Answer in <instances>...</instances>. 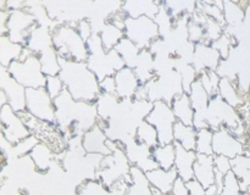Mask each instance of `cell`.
<instances>
[{"label": "cell", "instance_id": "74e56055", "mask_svg": "<svg viewBox=\"0 0 250 195\" xmlns=\"http://www.w3.org/2000/svg\"><path fill=\"white\" fill-rule=\"evenodd\" d=\"M224 20L226 26H238L244 21V9L239 1L233 0H224Z\"/></svg>", "mask_w": 250, "mask_h": 195}, {"label": "cell", "instance_id": "8d00e7d4", "mask_svg": "<svg viewBox=\"0 0 250 195\" xmlns=\"http://www.w3.org/2000/svg\"><path fill=\"white\" fill-rule=\"evenodd\" d=\"M153 157L158 166L164 170H171L175 167L176 160V145L175 143L159 145L153 149Z\"/></svg>", "mask_w": 250, "mask_h": 195}, {"label": "cell", "instance_id": "f907efd6", "mask_svg": "<svg viewBox=\"0 0 250 195\" xmlns=\"http://www.w3.org/2000/svg\"><path fill=\"white\" fill-rule=\"evenodd\" d=\"M53 99L58 98L61 93L65 90V85H63L62 80L59 76H53V77H46L45 87H44Z\"/></svg>", "mask_w": 250, "mask_h": 195}, {"label": "cell", "instance_id": "680465c9", "mask_svg": "<svg viewBox=\"0 0 250 195\" xmlns=\"http://www.w3.org/2000/svg\"><path fill=\"white\" fill-rule=\"evenodd\" d=\"M205 195H219V189H217L216 185H211V187L207 188L205 189Z\"/></svg>", "mask_w": 250, "mask_h": 195}, {"label": "cell", "instance_id": "6da1fadb", "mask_svg": "<svg viewBox=\"0 0 250 195\" xmlns=\"http://www.w3.org/2000/svg\"><path fill=\"white\" fill-rule=\"evenodd\" d=\"M56 126L67 140L72 136H83L99 121L95 102L75 100L67 90L54 99Z\"/></svg>", "mask_w": 250, "mask_h": 195}, {"label": "cell", "instance_id": "277c9868", "mask_svg": "<svg viewBox=\"0 0 250 195\" xmlns=\"http://www.w3.org/2000/svg\"><path fill=\"white\" fill-rule=\"evenodd\" d=\"M87 46L89 55L85 62L99 80L114 76L117 71L126 66L115 49L109 51L105 50L99 34L93 33V36L87 40Z\"/></svg>", "mask_w": 250, "mask_h": 195}, {"label": "cell", "instance_id": "7402d4cb", "mask_svg": "<svg viewBox=\"0 0 250 195\" xmlns=\"http://www.w3.org/2000/svg\"><path fill=\"white\" fill-rule=\"evenodd\" d=\"M193 170H194V178L198 182L202 183L205 189L215 184L216 173H215L214 155L198 154Z\"/></svg>", "mask_w": 250, "mask_h": 195}, {"label": "cell", "instance_id": "83f0119b", "mask_svg": "<svg viewBox=\"0 0 250 195\" xmlns=\"http://www.w3.org/2000/svg\"><path fill=\"white\" fill-rule=\"evenodd\" d=\"M23 48L21 44L12 41L7 34L0 36V65L9 67L14 61L20 60Z\"/></svg>", "mask_w": 250, "mask_h": 195}, {"label": "cell", "instance_id": "b9f144b4", "mask_svg": "<svg viewBox=\"0 0 250 195\" xmlns=\"http://www.w3.org/2000/svg\"><path fill=\"white\" fill-rule=\"evenodd\" d=\"M76 193L77 195H110V189L98 178H92L81 183Z\"/></svg>", "mask_w": 250, "mask_h": 195}, {"label": "cell", "instance_id": "ba28073f", "mask_svg": "<svg viewBox=\"0 0 250 195\" xmlns=\"http://www.w3.org/2000/svg\"><path fill=\"white\" fill-rule=\"evenodd\" d=\"M148 89V100L151 102L165 101L172 104L173 100L185 93L182 85V78L177 70H173L166 75L155 77L150 82L146 83Z\"/></svg>", "mask_w": 250, "mask_h": 195}, {"label": "cell", "instance_id": "d590c367", "mask_svg": "<svg viewBox=\"0 0 250 195\" xmlns=\"http://www.w3.org/2000/svg\"><path fill=\"white\" fill-rule=\"evenodd\" d=\"M100 39H102L103 46L106 51L112 50L115 49V46L125 38V32L124 29L117 27L116 24H114L112 22L107 21L105 23V26L103 27L102 32L99 33Z\"/></svg>", "mask_w": 250, "mask_h": 195}, {"label": "cell", "instance_id": "4fadbf2b", "mask_svg": "<svg viewBox=\"0 0 250 195\" xmlns=\"http://www.w3.org/2000/svg\"><path fill=\"white\" fill-rule=\"evenodd\" d=\"M37 23L36 20H34V16L26 7L20 10H12V11H9L6 34L12 41L24 46L32 28Z\"/></svg>", "mask_w": 250, "mask_h": 195}, {"label": "cell", "instance_id": "836d02e7", "mask_svg": "<svg viewBox=\"0 0 250 195\" xmlns=\"http://www.w3.org/2000/svg\"><path fill=\"white\" fill-rule=\"evenodd\" d=\"M115 50L120 54V56H121L122 60H124L126 67H136L139 54H141V49H139L138 45H136L133 41L129 40L128 38L125 37V38L115 46Z\"/></svg>", "mask_w": 250, "mask_h": 195}, {"label": "cell", "instance_id": "f546056e", "mask_svg": "<svg viewBox=\"0 0 250 195\" xmlns=\"http://www.w3.org/2000/svg\"><path fill=\"white\" fill-rule=\"evenodd\" d=\"M198 129L193 126H187L181 122H176L173 127V143L178 144L187 150H194L197 145Z\"/></svg>", "mask_w": 250, "mask_h": 195}, {"label": "cell", "instance_id": "60d3db41", "mask_svg": "<svg viewBox=\"0 0 250 195\" xmlns=\"http://www.w3.org/2000/svg\"><path fill=\"white\" fill-rule=\"evenodd\" d=\"M176 70L178 71V73L181 75V78H182L183 90L188 94L192 84L199 77V73L197 72V70H195L192 63L183 62V61L178 60V58L176 61Z\"/></svg>", "mask_w": 250, "mask_h": 195}, {"label": "cell", "instance_id": "f5cc1de1", "mask_svg": "<svg viewBox=\"0 0 250 195\" xmlns=\"http://www.w3.org/2000/svg\"><path fill=\"white\" fill-rule=\"evenodd\" d=\"M75 27H76V29H77L78 34H80V36L82 37L83 40L87 41L88 39H89L90 37L93 36L92 24H90V22L88 21L87 19L81 20L80 22H77V23L75 24Z\"/></svg>", "mask_w": 250, "mask_h": 195}, {"label": "cell", "instance_id": "1f68e13d", "mask_svg": "<svg viewBox=\"0 0 250 195\" xmlns=\"http://www.w3.org/2000/svg\"><path fill=\"white\" fill-rule=\"evenodd\" d=\"M120 98L116 94H110V93H100L98 97L95 105H97L98 116L100 121H107L110 117L116 111L117 106L120 104Z\"/></svg>", "mask_w": 250, "mask_h": 195}, {"label": "cell", "instance_id": "bcb514c9", "mask_svg": "<svg viewBox=\"0 0 250 195\" xmlns=\"http://www.w3.org/2000/svg\"><path fill=\"white\" fill-rule=\"evenodd\" d=\"M237 44H238V41H237L233 37L229 36V34L226 33V32H224V34H222V36L220 37L217 40H215L211 45L214 46L217 51H219L220 55H221V58H222V60H225V58H229L232 48H233V46H236Z\"/></svg>", "mask_w": 250, "mask_h": 195}, {"label": "cell", "instance_id": "e575fe53", "mask_svg": "<svg viewBox=\"0 0 250 195\" xmlns=\"http://www.w3.org/2000/svg\"><path fill=\"white\" fill-rule=\"evenodd\" d=\"M188 95H189L190 102H192V106L194 109L195 114L207 112L208 106H209L210 95L204 89L199 79H197L193 83L189 92H188Z\"/></svg>", "mask_w": 250, "mask_h": 195}, {"label": "cell", "instance_id": "30bf717a", "mask_svg": "<svg viewBox=\"0 0 250 195\" xmlns=\"http://www.w3.org/2000/svg\"><path fill=\"white\" fill-rule=\"evenodd\" d=\"M125 37L139 46L141 50L149 49L150 44L160 37L155 21L150 17L142 16L138 19L127 17L125 21Z\"/></svg>", "mask_w": 250, "mask_h": 195}, {"label": "cell", "instance_id": "52a82bcc", "mask_svg": "<svg viewBox=\"0 0 250 195\" xmlns=\"http://www.w3.org/2000/svg\"><path fill=\"white\" fill-rule=\"evenodd\" d=\"M7 70L10 75L26 89H38L45 87L46 76L42 71L38 56L34 54L24 60L14 61Z\"/></svg>", "mask_w": 250, "mask_h": 195}, {"label": "cell", "instance_id": "484cf974", "mask_svg": "<svg viewBox=\"0 0 250 195\" xmlns=\"http://www.w3.org/2000/svg\"><path fill=\"white\" fill-rule=\"evenodd\" d=\"M217 94L234 109L239 110L247 102V98L239 92L237 87L236 80H232L229 78H221L219 84V92Z\"/></svg>", "mask_w": 250, "mask_h": 195}, {"label": "cell", "instance_id": "ab89813d", "mask_svg": "<svg viewBox=\"0 0 250 195\" xmlns=\"http://www.w3.org/2000/svg\"><path fill=\"white\" fill-rule=\"evenodd\" d=\"M153 20L155 21L156 26H158L159 33H160L161 38L167 37L168 34H170V32L172 31L175 19H173L172 15L170 14V11H168V9L166 7L165 2L164 1H161L159 12L156 14V16L154 17Z\"/></svg>", "mask_w": 250, "mask_h": 195}, {"label": "cell", "instance_id": "e0dca14e", "mask_svg": "<svg viewBox=\"0 0 250 195\" xmlns=\"http://www.w3.org/2000/svg\"><path fill=\"white\" fill-rule=\"evenodd\" d=\"M221 61V55L211 44L205 41L195 44L192 65L199 75L204 71H216Z\"/></svg>", "mask_w": 250, "mask_h": 195}, {"label": "cell", "instance_id": "3957f363", "mask_svg": "<svg viewBox=\"0 0 250 195\" xmlns=\"http://www.w3.org/2000/svg\"><path fill=\"white\" fill-rule=\"evenodd\" d=\"M207 124L208 128L212 131L225 127L242 141L243 136H246V127L239 111L227 104L219 94L210 98L209 106L207 110Z\"/></svg>", "mask_w": 250, "mask_h": 195}, {"label": "cell", "instance_id": "9a60e30c", "mask_svg": "<svg viewBox=\"0 0 250 195\" xmlns=\"http://www.w3.org/2000/svg\"><path fill=\"white\" fill-rule=\"evenodd\" d=\"M0 90L5 93L7 102L15 111H26V88L22 87L10 75L7 67L2 65H0Z\"/></svg>", "mask_w": 250, "mask_h": 195}, {"label": "cell", "instance_id": "8fae6325", "mask_svg": "<svg viewBox=\"0 0 250 195\" xmlns=\"http://www.w3.org/2000/svg\"><path fill=\"white\" fill-rule=\"evenodd\" d=\"M26 111L42 121L56 122L54 99L48 94L45 88L26 89Z\"/></svg>", "mask_w": 250, "mask_h": 195}, {"label": "cell", "instance_id": "db71d44e", "mask_svg": "<svg viewBox=\"0 0 250 195\" xmlns=\"http://www.w3.org/2000/svg\"><path fill=\"white\" fill-rule=\"evenodd\" d=\"M99 84H100V90H102V93H110V94H115V92H116V84H115L114 76L105 77L104 79L99 80Z\"/></svg>", "mask_w": 250, "mask_h": 195}, {"label": "cell", "instance_id": "603a6c76", "mask_svg": "<svg viewBox=\"0 0 250 195\" xmlns=\"http://www.w3.org/2000/svg\"><path fill=\"white\" fill-rule=\"evenodd\" d=\"M24 46L31 50L34 55H38L39 53L53 46V31L46 27L36 24L32 28Z\"/></svg>", "mask_w": 250, "mask_h": 195}, {"label": "cell", "instance_id": "d6a6232c", "mask_svg": "<svg viewBox=\"0 0 250 195\" xmlns=\"http://www.w3.org/2000/svg\"><path fill=\"white\" fill-rule=\"evenodd\" d=\"M37 56H38L39 62H41L42 71L46 77L59 76V73H60V56L56 53L54 46L42 51Z\"/></svg>", "mask_w": 250, "mask_h": 195}, {"label": "cell", "instance_id": "cb8c5ba5", "mask_svg": "<svg viewBox=\"0 0 250 195\" xmlns=\"http://www.w3.org/2000/svg\"><path fill=\"white\" fill-rule=\"evenodd\" d=\"M146 175L151 188L161 193H171L173 184L178 178V173L175 167L171 170H164L159 167L150 172H146Z\"/></svg>", "mask_w": 250, "mask_h": 195}, {"label": "cell", "instance_id": "ffe728a7", "mask_svg": "<svg viewBox=\"0 0 250 195\" xmlns=\"http://www.w3.org/2000/svg\"><path fill=\"white\" fill-rule=\"evenodd\" d=\"M161 1L153 0H127L122 2L121 11L131 19L146 16L154 19L160 9Z\"/></svg>", "mask_w": 250, "mask_h": 195}, {"label": "cell", "instance_id": "f1b7e54d", "mask_svg": "<svg viewBox=\"0 0 250 195\" xmlns=\"http://www.w3.org/2000/svg\"><path fill=\"white\" fill-rule=\"evenodd\" d=\"M133 70L141 84H146L156 77L155 71H154V55L149 49L141 50L138 61Z\"/></svg>", "mask_w": 250, "mask_h": 195}, {"label": "cell", "instance_id": "d4e9b609", "mask_svg": "<svg viewBox=\"0 0 250 195\" xmlns=\"http://www.w3.org/2000/svg\"><path fill=\"white\" fill-rule=\"evenodd\" d=\"M28 156L33 161L34 168L39 173L49 172L54 163H55V161L58 160V155L49 146L42 143L37 144Z\"/></svg>", "mask_w": 250, "mask_h": 195}, {"label": "cell", "instance_id": "4dcf8cb0", "mask_svg": "<svg viewBox=\"0 0 250 195\" xmlns=\"http://www.w3.org/2000/svg\"><path fill=\"white\" fill-rule=\"evenodd\" d=\"M232 171L241 183L242 193L247 192V188L250 184V153L246 151L242 155L232 158Z\"/></svg>", "mask_w": 250, "mask_h": 195}, {"label": "cell", "instance_id": "f35d334b", "mask_svg": "<svg viewBox=\"0 0 250 195\" xmlns=\"http://www.w3.org/2000/svg\"><path fill=\"white\" fill-rule=\"evenodd\" d=\"M136 139L139 143L146 144V146H149V148L151 149L160 145V144H159L158 132H156L155 127L146 121H143L142 123H139L138 127H137Z\"/></svg>", "mask_w": 250, "mask_h": 195}, {"label": "cell", "instance_id": "6125c7cd", "mask_svg": "<svg viewBox=\"0 0 250 195\" xmlns=\"http://www.w3.org/2000/svg\"><path fill=\"white\" fill-rule=\"evenodd\" d=\"M247 193H249L250 194V184L248 185V188H247Z\"/></svg>", "mask_w": 250, "mask_h": 195}, {"label": "cell", "instance_id": "f6af8a7d", "mask_svg": "<svg viewBox=\"0 0 250 195\" xmlns=\"http://www.w3.org/2000/svg\"><path fill=\"white\" fill-rule=\"evenodd\" d=\"M225 24L221 22L216 21L214 19L208 17L207 22L204 23V31H205V39L204 41L208 44H212L215 40L220 38L225 32Z\"/></svg>", "mask_w": 250, "mask_h": 195}, {"label": "cell", "instance_id": "681fc988", "mask_svg": "<svg viewBox=\"0 0 250 195\" xmlns=\"http://www.w3.org/2000/svg\"><path fill=\"white\" fill-rule=\"evenodd\" d=\"M188 39L194 44L202 43L205 39L204 26L198 23L197 21L192 19H190L189 23H188Z\"/></svg>", "mask_w": 250, "mask_h": 195}, {"label": "cell", "instance_id": "5bb4252c", "mask_svg": "<svg viewBox=\"0 0 250 195\" xmlns=\"http://www.w3.org/2000/svg\"><path fill=\"white\" fill-rule=\"evenodd\" d=\"M246 144L237 138L229 129L222 128L214 131L212 136V153L214 155H222L229 158H234L246 153Z\"/></svg>", "mask_w": 250, "mask_h": 195}, {"label": "cell", "instance_id": "7c38bea8", "mask_svg": "<svg viewBox=\"0 0 250 195\" xmlns=\"http://www.w3.org/2000/svg\"><path fill=\"white\" fill-rule=\"evenodd\" d=\"M0 122L2 136L11 145H16L17 143L31 136L19 112L15 111L9 104L5 105L0 111Z\"/></svg>", "mask_w": 250, "mask_h": 195}, {"label": "cell", "instance_id": "6f0895ef", "mask_svg": "<svg viewBox=\"0 0 250 195\" xmlns=\"http://www.w3.org/2000/svg\"><path fill=\"white\" fill-rule=\"evenodd\" d=\"M0 195H23L19 189H15V188H7V189H4V188H0Z\"/></svg>", "mask_w": 250, "mask_h": 195}, {"label": "cell", "instance_id": "8992f818", "mask_svg": "<svg viewBox=\"0 0 250 195\" xmlns=\"http://www.w3.org/2000/svg\"><path fill=\"white\" fill-rule=\"evenodd\" d=\"M19 115L28 128L29 134L33 136L39 143L45 144L56 155L65 154L68 148V140L65 138L60 128L56 126V123L42 121V119L32 116L27 111L19 112Z\"/></svg>", "mask_w": 250, "mask_h": 195}, {"label": "cell", "instance_id": "94428289", "mask_svg": "<svg viewBox=\"0 0 250 195\" xmlns=\"http://www.w3.org/2000/svg\"><path fill=\"white\" fill-rule=\"evenodd\" d=\"M153 194L154 195H172L171 193H161V192H159V190L154 189V188H153Z\"/></svg>", "mask_w": 250, "mask_h": 195}, {"label": "cell", "instance_id": "44dd1931", "mask_svg": "<svg viewBox=\"0 0 250 195\" xmlns=\"http://www.w3.org/2000/svg\"><path fill=\"white\" fill-rule=\"evenodd\" d=\"M176 160L175 168L178 173V177L182 178L185 182L194 178V162L197 160V151L187 150L181 145L176 144Z\"/></svg>", "mask_w": 250, "mask_h": 195}, {"label": "cell", "instance_id": "e7e4bbea", "mask_svg": "<svg viewBox=\"0 0 250 195\" xmlns=\"http://www.w3.org/2000/svg\"><path fill=\"white\" fill-rule=\"evenodd\" d=\"M249 58H250V43H249Z\"/></svg>", "mask_w": 250, "mask_h": 195}, {"label": "cell", "instance_id": "7a4b0ae2", "mask_svg": "<svg viewBox=\"0 0 250 195\" xmlns=\"http://www.w3.org/2000/svg\"><path fill=\"white\" fill-rule=\"evenodd\" d=\"M65 89L75 100L95 102L100 95L99 79L83 61L66 60L60 58V73Z\"/></svg>", "mask_w": 250, "mask_h": 195}, {"label": "cell", "instance_id": "2e32d148", "mask_svg": "<svg viewBox=\"0 0 250 195\" xmlns=\"http://www.w3.org/2000/svg\"><path fill=\"white\" fill-rule=\"evenodd\" d=\"M125 153L128 157L132 166H137L143 172H150V171L159 168L158 163L153 157V149L142 144L136 138L127 141L125 144Z\"/></svg>", "mask_w": 250, "mask_h": 195}, {"label": "cell", "instance_id": "be15d7a7", "mask_svg": "<svg viewBox=\"0 0 250 195\" xmlns=\"http://www.w3.org/2000/svg\"><path fill=\"white\" fill-rule=\"evenodd\" d=\"M242 195H250V194H249V193L246 192V193H242Z\"/></svg>", "mask_w": 250, "mask_h": 195}, {"label": "cell", "instance_id": "91938a15", "mask_svg": "<svg viewBox=\"0 0 250 195\" xmlns=\"http://www.w3.org/2000/svg\"><path fill=\"white\" fill-rule=\"evenodd\" d=\"M7 104H9V102H7L6 95H5V93L2 92V90H0V111H1L2 107Z\"/></svg>", "mask_w": 250, "mask_h": 195}, {"label": "cell", "instance_id": "9f6ffc18", "mask_svg": "<svg viewBox=\"0 0 250 195\" xmlns=\"http://www.w3.org/2000/svg\"><path fill=\"white\" fill-rule=\"evenodd\" d=\"M7 19H9V11H7V10L0 9V36H2V34H6Z\"/></svg>", "mask_w": 250, "mask_h": 195}, {"label": "cell", "instance_id": "d6986e66", "mask_svg": "<svg viewBox=\"0 0 250 195\" xmlns=\"http://www.w3.org/2000/svg\"><path fill=\"white\" fill-rule=\"evenodd\" d=\"M82 146L87 154H97L103 156L111 154L110 148L107 146V136L105 129L98 123L83 134Z\"/></svg>", "mask_w": 250, "mask_h": 195}, {"label": "cell", "instance_id": "ee69618b", "mask_svg": "<svg viewBox=\"0 0 250 195\" xmlns=\"http://www.w3.org/2000/svg\"><path fill=\"white\" fill-rule=\"evenodd\" d=\"M198 79L200 80V83H202L204 89L208 92V94L210 95V98L217 95L221 77H220L216 71H204V72L200 73Z\"/></svg>", "mask_w": 250, "mask_h": 195}, {"label": "cell", "instance_id": "816d5d0a", "mask_svg": "<svg viewBox=\"0 0 250 195\" xmlns=\"http://www.w3.org/2000/svg\"><path fill=\"white\" fill-rule=\"evenodd\" d=\"M214 163H215V172L226 176L229 171H232L231 158L226 157V156L214 155Z\"/></svg>", "mask_w": 250, "mask_h": 195}, {"label": "cell", "instance_id": "11a10c76", "mask_svg": "<svg viewBox=\"0 0 250 195\" xmlns=\"http://www.w3.org/2000/svg\"><path fill=\"white\" fill-rule=\"evenodd\" d=\"M171 194L172 195H190L189 190H188L187 184H186L185 180L182 178L178 177L176 179L175 184H173L172 190H171Z\"/></svg>", "mask_w": 250, "mask_h": 195}, {"label": "cell", "instance_id": "9c48e42d", "mask_svg": "<svg viewBox=\"0 0 250 195\" xmlns=\"http://www.w3.org/2000/svg\"><path fill=\"white\" fill-rule=\"evenodd\" d=\"M146 121L155 127L160 145L173 143V127L177 122V118L170 104L161 100L153 102V109L146 116Z\"/></svg>", "mask_w": 250, "mask_h": 195}, {"label": "cell", "instance_id": "7dc6e473", "mask_svg": "<svg viewBox=\"0 0 250 195\" xmlns=\"http://www.w3.org/2000/svg\"><path fill=\"white\" fill-rule=\"evenodd\" d=\"M197 10L198 11L203 12L205 16L216 20V21L221 22V23H224L225 26H226L224 20V14H222V10L220 9L219 6H216L214 1H198Z\"/></svg>", "mask_w": 250, "mask_h": 195}, {"label": "cell", "instance_id": "ac0fdd59", "mask_svg": "<svg viewBox=\"0 0 250 195\" xmlns=\"http://www.w3.org/2000/svg\"><path fill=\"white\" fill-rule=\"evenodd\" d=\"M114 78L115 84H116L115 94L120 99H134L136 98L137 92L141 87V82H139L133 68L125 66L124 68L115 73Z\"/></svg>", "mask_w": 250, "mask_h": 195}, {"label": "cell", "instance_id": "7bdbcfd3", "mask_svg": "<svg viewBox=\"0 0 250 195\" xmlns=\"http://www.w3.org/2000/svg\"><path fill=\"white\" fill-rule=\"evenodd\" d=\"M212 136H214V131H212V129H198L197 145H195V151H197V154L214 155V153H212Z\"/></svg>", "mask_w": 250, "mask_h": 195}, {"label": "cell", "instance_id": "4316f807", "mask_svg": "<svg viewBox=\"0 0 250 195\" xmlns=\"http://www.w3.org/2000/svg\"><path fill=\"white\" fill-rule=\"evenodd\" d=\"M171 107L177 118V122L187 124V126H193L195 112L192 106V102H190L189 95L187 93H182L181 95H178L172 101Z\"/></svg>", "mask_w": 250, "mask_h": 195}, {"label": "cell", "instance_id": "5b68a950", "mask_svg": "<svg viewBox=\"0 0 250 195\" xmlns=\"http://www.w3.org/2000/svg\"><path fill=\"white\" fill-rule=\"evenodd\" d=\"M53 46L59 56L66 60L85 62L89 55L87 41L72 24H58L53 29Z\"/></svg>", "mask_w": 250, "mask_h": 195}, {"label": "cell", "instance_id": "c3c4849f", "mask_svg": "<svg viewBox=\"0 0 250 195\" xmlns=\"http://www.w3.org/2000/svg\"><path fill=\"white\" fill-rule=\"evenodd\" d=\"M219 195H242L241 183H239V179L234 175L233 171H229L225 176L224 187H222V190Z\"/></svg>", "mask_w": 250, "mask_h": 195}]
</instances>
